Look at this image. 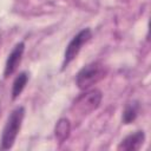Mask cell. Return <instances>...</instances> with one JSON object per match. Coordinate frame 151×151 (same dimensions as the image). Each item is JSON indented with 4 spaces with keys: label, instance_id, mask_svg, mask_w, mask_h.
I'll list each match as a JSON object with an SVG mask.
<instances>
[{
    "label": "cell",
    "instance_id": "obj_6",
    "mask_svg": "<svg viewBox=\"0 0 151 151\" xmlns=\"http://www.w3.org/2000/svg\"><path fill=\"white\" fill-rule=\"evenodd\" d=\"M145 139V134L143 131H137L127 137H125L122 143L118 145V150H124V151H133L138 150Z\"/></svg>",
    "mask_w": 151,
    "mask_h": 151
},
{
    "label": "cell",
    "instance_id": "obj_3",
    "mask_svg": "<svg viewBox=\"0 0 151 151\" xmlns=\"http://www.w3.org/2000/svg\"><path fill=\"white\" fill-rule=\"evenodd\" d=\"M101 92L99 90H90L80 94L72 105V110L79 114H87L94 111L101 101Z\"/></svg>",
    "mask_w": 151,
    "mask_h": 151
},
{
    "label": "cell",
    "instance_id": "obj_4",
    "mask_svg": "<svg viewBox=\"0 0 151 151\" xmlns=\"http://www.w3.org/2000/svg\"><path fill=\"white\" fill-rule=\"evenodd\" d=\"M91 38V29L90 28H84L83 31H80L77 35L73 37V39L68 42L66 50H65V54H64V63H63V67H66L79 53L81 46Z\"/></svg>",
    "mask_w": 151,
    "mask_h": 151
},
{
    "label": "cell",
    "instance_id": "obj_7",
    "mask_svg": "<svg viewBox=\"0 0 151 151\" xmlns=\"http://www.w3.org/2000/svg\"><path fill=\"white\" fill-rule=\"evenodd\" d=\"M70 131H71V124H70L68 119H66V118L59 119L57 125H55V127H54L55 139L59 143L65 142L68 138V136H70Z\"/></svg>",
    "mask_w": 151,
    "mask_h": 151
},
{
    "label": "cell",
    "instance_id": "obj_8",
    "mask_svg": "<svg viewBox=\"0 0 151 151\" xmlns=\"http://www.w3.org/2000/svg\"><path fill=\"white\" fill-rule=\"evenodd\" d=\"M27 80H28V76H27L25 72L20 73V74L15 78V80H14V83H13V88H12V98H13V99H15L17 97L20 96V93L22 92L25 85L27 84Z\"/></svg>",
    "mask_w": 151,
    "mask_h": 151
},
{
    "label": "cell",
    "instance_id": "obj_5",
    "mask_svg": "<svg viewBox=\"0 0 151 151\" xmlns=\"http://www.w3.org/2000/svg\"><path fill=\"white\" fill-rule=\"evenodd\" d=\"M24 50H25V44L24 42H19L15 45V47L12 50V52L9 53L7 60H6V65H5V77H8L11 74L14 73V71L17 70L20 60H21V57H22V53H24Z\"/></svg>",
    "mask_w": 151,
    "mask_h": 151
},
{
    "label": "cell",
    "instance_id": "obj_9",
    "mask_svg": "<svg viewBox=\"0 0 151 151\" xmlns=\"http://www.w3.org/2000/svg\"><path fill=\"white\" fill-rule=\"evenodd\" d=\"M137 112H138V104L137 103H131L129 104L123 113V120L125 124L131 123L132 120H134V118L137 117Z\"/></svg>",
    "mask_w": 151,
    "mask_h": 151
},
{
    "label": "cell",
    "instance_id": "obj_1",
    "mask_svg": "<svg viewBox=\"0 0 151 151\" xmlns=\"http://www.w3.org/2000/svg\"><path fill=\"white\" fill-rule=\"evenodd\" d=\"M24 116H25V109L21 106L13 110L12 113L9 114L7 123L2 131V137H1V149L2 150H7L13 146V144L17 139V136L20 131Z\"/></svg>",
    "mask_w": 151,
    "mask_h": 151
},
{
    "label": "cell",
    "instance_id": "obj_2",
    "mask_svg": "<svg viewBox=\"0 0 151 151\" xmlns=\"http://www.w3.org/2000/svg\"><path fill=\"white\" fill-rule=\"evenodd\" d=\"M106 76V68L103 64L96 61L83 67L76 78V83L80 90H87L92 85L100 81Z\"/></svg>",
    "mask_w": 151,
    "mask_h": 151
}]
</instances>
